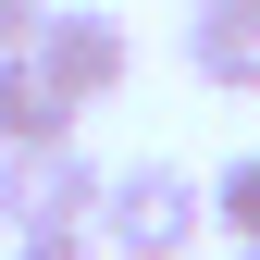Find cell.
Returning <instances> with one entry per match:
<instances>
[{
	"mask_svg": "<svg viewBox=\"0 0 260 260\" xmlns=\"http://www.w3.org/2000/svg\"><path fill=\"white\" fill-rule=\"evenodd\" d=\"M211 236V199L186 161H124V174L100 186V248L112 260H186Z\"/></svg>",
	"mask_w": 260,
	"mask_h": 260,
	"instance_id": "cell-1",
	"label": "cell"
},
{
	"mask_svg": "<svg viewBox=\"0 0 260 260\" xmlns=\"http://www.w3.org/2000/svg\"><path fill=\"white\" fill-rule=\"evenodd\" d=\"M25 62H38L75 112H100L112 87L137 75V38H124V13H100V0H50V25H38V50H25Z\"/></svg>",
	"mask_w": 260,
	"mask_h": 260,
	"instance_id": "cell-2",
	"label": "cell"
},
{
	"mask_svg": "<svg viewBox=\"0 0 260 260\" xmlns=\"http://www.w3.org/2000/svg\"><path fill=\"white\" fill-rule=\"evenodd\" d=\"M100 161L75 137L62 149H0V236H38V223H100Z\"/></svg>",
	"mask_w": 260,
	"mask_h": 260,
	"instance_id": "cell-3",
	"label": "cell"
},
{
	"mask_svg": "<svg viewBox=\"0 0 260 260\" xmlns=\"http://www.w3.org/2000/svg\"><path fill=\"white\" fill-rule=\"evenodd\" d=\"M186 75L223 100H260V13H186Z\"/></svg>",
	"mask_w": 260,
	"mask_h": 260,
	"instance_id": "cell-4",
	"label": "cell"
},
{
	"mask_svg": "<svg viewBox=\"0 0 260 260\" xmlns=\"http://www.w3.org/2000/svg\"><path fill=\"white\" fill-rule=\"evenodd\" d=\"M62 137H75V100L13 50V62H0V149H62Z\"/></svg>",
	"mask_w": 260,
	"mask_h": 260,
	"instance_id": "cell-5",
	"label": "cell"
},
{
	"mask_svg": "<svg viewBox=\"0 0 260 260\" xmlns=\"http://www.w3.org/2000/svg\"><path fill=\"white\" fill-rule=\"evenodd\" d=\"M199 199H211V223H223L236 248H260V149H236L223 174H199Z\"/></svg>",
	"mask_w": 260,
	"mask_h": 260,
	"instance_id": "cell-6",
	"label": "cell"
},
{
	"mask_svg": "<svg viewBox=\"0 0 260 260\" xmlns=\"http://www.w3.org/2000/svg\"><path fill=\"white\" fill-rule=\"evenodd\" d=\"M13 260H100V223H38V236H0Z\"/></svg>",
	"mask_w": 260,
	"mask_h": 260,
	"instance_id": "cell-7",
	"label": "cell"
},
{
	"mask_svg": "<svg viewBox=\"0 0 260 260\" xmlns=\"http://www.w3.org/2000/svg\"><path fill=\"white\" fill-rule=\"evenodd\" d=\"M38 25H50V0H0V62H13V50H38Z\"/></svg>",
	"mask_w": 260,
	"mask_h": 260,
	"instance_id": "cell-8",
	"label": "cell"
},
{
	"mask_svg": "<svg viewBox=\"0 0 260 260\" xmlns=\"http://www.w3.org/2000/svg\"><path fill=\"white\" fill-rule=\"evenodd\" d=\"M186 13H260V0H186Z\"/></svg>",
	"mask_w": 260,
	"mask_h": 260,
	"instance_id": "cell-9",
	"label": "cell"
},
{
	"mask_svg": "<svg viewBox=\"0 0 260 260\" xmlns=\"http://www.w3.org/2000/svg\"><path fill=\"white\" fill-rule=\"evenodd\" d=\"M236 260H260V248H236Z\"/></svg>",
	"mask_w": 260,
	"mask_h": 260,
	"instance_id": "cell-10",
	"label": "cell"
},
{
	"mask_svg": "<svg viewBox=\"0 0 260 260\" xmlns=\"http://www.w3.org/2000/svg\"><path fill=\"white\" fill-rule=\"evenodd\" d=\"M0 260H13V248H0Z\"/></svg>",
	"mask_w": 260,
	"mask_h": 260,
	"instance_id": "cell-11",
	"label": "cell"
}]
</instances>
